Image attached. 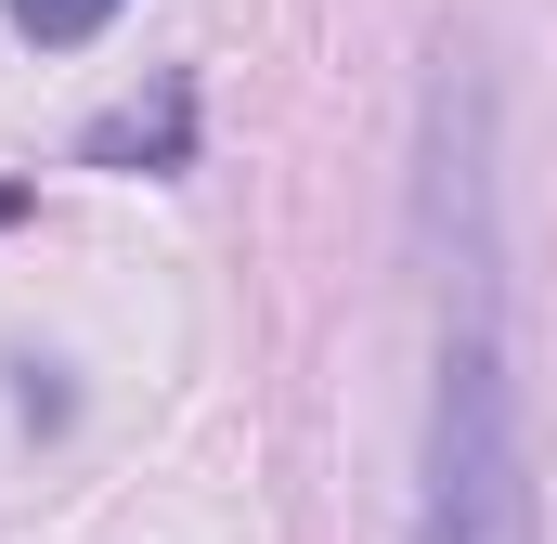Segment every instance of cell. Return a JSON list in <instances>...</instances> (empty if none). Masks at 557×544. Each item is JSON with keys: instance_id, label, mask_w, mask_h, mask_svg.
I'll return each instance as SVG.
<instances>
[{"instance_id": "cell-1", "label": "cell", "mask_w": 557, "mask_h": 544, "mask_svg": "<svg viewBox=\"0 0 557 544\" xmlns=\"http://www.w3.org/2000/svg\"><path fill=\"white\" fill-rule=\"evenodd\" d=\"M416 544H545V519H532V441H519V376H506V324H493V169L454 182Z\"/></svg>"}, {"instance_id": "cell-2", "label": "cell", "mask_w": 557, "mask_h": 544, "mask_svg": "<svg viewBox=\"0 0 557 544\" xmlns=\"http://www.w3.org/2000/svg\"><path fill=\"white\" fill-rule=\"evenodd\" d=\"M131 0H0V26L13 39H39V52H78V39H104Z\"/></svg>"}]
</instances>
